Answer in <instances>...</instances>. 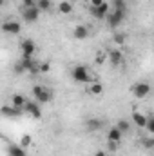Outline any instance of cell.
Segmentation results:
<instances>
[{
  "label": "cell",
  "instance_id": "obj_4",
  "mask_svg": "<svg viewBox=\"0 0 154 156\" xmlns=\"http://www.w3.org/2000/svg\"><path fill=\"white\" fill-rule=\"evenodd\" d=\"M89 13L93 15V18L96 20H107L109 13H111V4L103 2L102 5H89Z\"/></svg>",
  "mask_w": 154,
  "mask_h": 156
},
{
  "label": "cell",
  "instance_id": "obj_28",
  "mask_svg": "<svg viewBox=\"0 0 154 156\" xmlns=\"http://www.w3.org/2000/svg\"><path fill=\"white\" fill-rule=\"evenodd\" d=\"M49 69H51V64H49V62H42V64H38L40 73H49Z\"/></svg>",
  "mask_w": 154,
  "mask_h": 156
},
{
  "label": "cell",
  "instance_id": "obj_8",
  "mask_svg": "<svg viewBox=\"0 0 154 156\" xmlns=\"http://www.w3.org/2000/svg\"><path fill=\"white\" fill-rule=\"evenodd\" d=\"M42 104H38L37 100H27V104H26V107H24V111L29 115V116L33 118H42V107H40Z\"/></svg>",
  "mask_w": 154,
  "mask_h": 156
},
{
  "label": "cell",
  "instance_id": "obj_31",
  "mask_svg": "<svg viewBox=\"0 0 154 156\" xmlns=\"http://www.w3.org/2000/svg\"><path fill=\"white\" fill-rule=\"evenodd\" d=\"M24 7H35L37 5V0H22Z\"/></svg>",
  "mask_w": 154,
  "mask_h": 156
},
{
  "label": "cell",
  "instance_id": "obj_14",
  "mask_svg": "<svg viewBox=\"0 0 154 156\" xmlns=\"http://www.w3.org/2000/svg\"><path fill=\"white\" fill-rule=\"evenodd\" d=\"M89 35H91V29L87 26H83V24H80L73 29V38L75 40H85Z\"/></svg>",
  "mask_w": 154,
  "mask_h": 156
},
{
  "label": "cell",
  "instance_id": "obj_19",
  "mask_svg": "<svg viewBox=\"0 0 154 156\" xmlns=\"http://www.w3.org/2000/svg\"><path fill=\"white\" fill-rule=\"evenodd\" d=\"M87 93H91L93 96H100V94H103V85H102L100 82H93V83L87 87Z\"/></svg>",
  "mask_w": 154,
  "mask_h": 156
},
{
  "label": "cell",
  "instance_id": "obj_25",
  "mask_svg": "<svg viewBox=\"0 0 154 156\" xmlns=\"http://www.w3.org/2000/svg\"><path fill=\"white\" fill-rule=\"evenodd\" d=\"M142 145L145 149H154V138L152 136H143L142 138Z\"/></svg>",
  "mask_w": 154,
  "mask_h": 156
},
{
  "label": "cell",
  "instance_id": "obj_7",
  "mask_svg": "<svg viewBox=\"0 0 154 156\" xmlns=\"http://www.w3.org/2000/svg\"><path fill=\"white\" fill-rule=\"evenodd\" d=\"M38 16H40L38 5H35V7H24V9H22V18H24L27 24H35V22L38 20Z\"/></svg>",
  "mask_w": 154,
  "mask_h": 156
},
{
  "label": "cell",
  "instance_id": "obj_29",
  "mask_svg": "<svg viewBox=\"0 0 154 156\" xmlns=\"http://www.w3.org/2000/svg\"><path fill=\"white\" fill-rule=\"evenodd\" d=\"M105 58H107V55H103V53H98V55H96V58H94V62L102 66V64L105 62Z\"/></svg>",
  "mask_w": 154,
  "mask_h": 156
},
{
  "label": "cell",
  "instance_id": "obj_33",
  "mask_svg": "<svg viewBox=\"0 0 154 156\" xmlns=\"http://www.w3.org/2000/svg\"><path fill=\"white\" fill-rule=\"evenodd\" d=\"M109 149H111V151H116V149H118V144H116V142H109Z\"/></svg>",
  "mask_w": 154,
  "mask_h": 156
},
{
  "label": "cell",
  "instance_id": "obj_3",
  "mask_svg": "<svg viewBox=\"0 0 154 156\" xmlns=\"http://www.w3.org/2000/svg\"><path fill=\"white\" fill-rule=\"evenodd\" d=\"M151 91H152V87H151V83H149V82H136V83L131 87L132 96H134V98H138V100L147 98V96L151 94Z\"/></svg>",
  "mask_w": 154,
  "mask_h": 156
},
{
  "label": "cell",
  "instance_id": "obj_34",
  "mask_svg": "<svg viewBox=\"0 0 154 156\" xmlns=\"http://www.w3.org/2000/svg\"><path fill=\"white\" fill-rule=\"evenodd\" d=\"M94 156H109V154H107V151H96Z\"/></svg>",
  "mask_w": 154,
  "mask_h": 156
},
{
  "label": "cell",
  "instance_id": "obj_30",
  "mask_svg": "<svg viewBox=\"0 0 154 156\" xmlns=\"http://www.w3.org/2000/svg\"><path fill=\"white\" fill-rule=\"evenodd\" d=\"M15 73H16V75H22V73H26V69H24V66H22L20 62H16V64H15Z\"/></svg>",
  "mask_w": 154,
  "mask_h": 156
},
{
  "label": "cell",
  "instance_id": "obj_20",
  "mask_svg": "<svg viewBox=\"0 0 154 156\" xmlns=\"http://www.w3.org/2000/svg\"><path fill=\"white\" fill-rule=\"evenodd\" d=\"M131 125H132V122H129V120H125V118H121V120L116 122V127H118L123 134H127V133L131 131Z\"/></svg>",
  "mask_w": 154,
  "mask_h": 156
},
{
  "label": "cell",
  "instance_id": "obj_17",
  "mask_svg": "<svg viewBox=\"0 0 154 156\" xmlns=\"http://www.w3.org/2000/svg\"><path fill=\"white\" fill-rule=\"evenodd\" d=\"M26 104H27V98H26L24 94L15 93V94L11 96V105H15V107H18V109H24V107H26Z\"/></svg>",
  "mask_w": 154,
  "mask_h": 156
},
{
  "label": "cell",
  "instance_id": "obj_16",
  "mask_svg": "<svg viewBox=\"0 0 154 156\" xmlns=\"http://www.w3.org/2000/svg\"><path fill=\"white\" fill-rule=\"evenodd\" d=\"M73 11H75V5L69 0L58 2V13H62V15H73Z\"/></svg>",
  "mask_w": 154,
  "mask_h": 156
},
{
  "label": "cell",
  "instance_id": "obj_9",
  "mask_svg": "<svg viewBox=\"0 0 154 156\" xmlns=\"http://www.w3.org/2000/svg\"><path fill=\"white\" fill-rule=\"evenodd\" d=\"M20 49H22V56H33L37 51V44L31 38H24L20 42Z\"/></svg>",
  "mask_w": 154,
  "mask_h": 156
},
{
  "label": "cell",
  "instance_id": "obj_13",
  "mask_svg": "<svg viewBox=\"0 0 154 156\" xmlns=\"http://www.w3.org/2000/svg\"><path fill=\"white\" fill-rule=\"evenodd\" d=\"M103 125H105V122L100 120V118H89V120L85 122V129H87L89 133H96V131H100Z\"/></svg>",
  "mask_w": 154,
  "mask_h": 156
},
{
  "label": "cell",
  "instance_id": "obj_12",
  "mask_svg": "<svg viewBox=\"0 0 154 156\" xmlns=\"http://www.w3.org/2000/svg\"><path fill=\"white\" fill-rule=\"evenodd\" d=\"M107 58H109V64L111 66H121V62H123V53L120 51V49H111L109 53H107Z\"/></svg>",
  "mask_w": 154,
  "mask_h": 156
},
{
  "label": "cell",
  "instance_id": "obj_23",
  "mask_svg": "<svg viewBox=\"0 0 154 156\" xmlns=\"http://www.w3.org/2000/svg\"><path fill=\"white\" fill-rule=\"evenodd\" d=\"M111 7L113 9H123V11H127V2L125 0H111Z\"/></svg>",
  "mask_w": 154,
  "mask_h": 156
},
{
  "label": "cell",
  "instance_id": "obj_15",
  "mask_svg": "<svg viewBox=\"0 0 154 156\" xmlns=\"http://www.w3.org/2000/svg\"><path fill=\"white\" fill-rule=\"evenodd\" d=\"M121 138H123V133H121L116 125H113V127L107 131V142H116V144H120Z\"/></svg>",
  "mask_w": 154,
  "mask_h": 156
},
{
  "label": "cell",
  "instance_id": "obj_32",
  "mask_svg": "<svg viewBox=\"0 0 154 156\" xmlns=\"http://www.w3.org/2000/svg\"><path fill=\"white\" fill-rule=\"evenodd\" d=\"M87 2H89L91 5H102V4H103L105 0H87Z\"/></svg>",
  "mask_w": 154,
  "mask_h": 156
},
{
  "label": "cell",
  "instance_id": "obj_5",
  "mask_svg": "<svg viewBox=\"0 0 154 156\" xmlns=\"http://www.w3.org/2000/svg\"><path fill=\"white\" fill-rule=\"evenodd\" d=\"M125 16H127V11H123V9H111V13H109V16H107L109 27L116 29L118 26H121V22L125 20Z\"/></svg>",
  "mask_w": 154,
  "mask_h": 156
},
{
  "label": "cell",
  "instance_id": "obj_35",
  "mask_svg": "<svg viewBox=\"0 0 154 156\" xmlns=\"http://www.w3.org/2000/svg\"><path fill=\"white\" fill-rule=\"evenodd\" d=\"M7 156H9V154H7Z\"/></svg>",
  "mask_w": 154,
  "mask_h": 156
},
{
  "label": "cell",
  "instance_id": "obj_10",
  "mask_svg": "<svg viewBox=\"0 0 154 156\" xmlns=\"http://www.w3.org/2000/svg\"><path fill=\"white\" fill-rule=\"evenodd\" d=\"M131 122H132L136 127L145 129V127H147V122H149V116H145V115L140 113V111H134V113L131 115Z\"/></svg>",
  "mask_w": 154,
  "mask_h": 156
},
{
  "label": "cell",
  "instance_id": "obj_11",
  "mask_svg": "<svg viewBox=\"0 0 154 156\" xmlns=\"http://www.w3.org/2000/svg\"><path fill=\"white\" fill-rule=\"evenodd\" d=\"M20 64L24 66L26 73H37V71H38V64L35 62V58H33V56H22Z\"/></svg>",
  "mask_w": 154,
  "mask_h": 156
},
{
  "label": "cell",
  "instance_id": "obj_18",
  "mask_svg": "<svg viewBox=\"0 0 154 156\" xmlns=\"http://www.w3.org/2000/svg\"><path fill=\"white\" fill-rule=\"evenodd\" d=\"M20 113H22V109H18V107H15V105H4L2 107V116H20Z\"/></svg>",
  "mask_w": 154,
  "mask_h": 156
},
{
  "label": "cell",
  "instance_id": "obj_2",
  "mask_svg": "<svg viewBox=\"0 0 154 156\" xmlns=\"http://www.w3.org/2000/svg\"><path fill=\"white\" fill-rule=\"evenodd\" d=\"M31 93H33L35 100H37L38 104H42V105H45V104H49V102L53 100L51 89H49V87H45V85H33Z\"/></svg>",
  "mask_w": 154,
  "mask_h": 156
},
{
  "label": "cell",
  "instance_id": "obj_22",
  "mask_svg": "<svg viewBox=\"0 0 154 156\" xmlns=\"http://www.w3.org/2000/svg\"><path fill=\"white\" fill-rule=\"evenodd\" d=\"M37 5H38L40 11H49L51 5H53V2L51 0H37Z\"/></svg>",
  "mask_w": 154,
  "mask_h": 156
},
{
  "label": "cell",
  "instance_id": "obj_21",
  "mask_svg": "<svg viewBox=\"0 0 154 156\" xmlns=\"http://www.w3.org/2000/svg\"><path fill=\"white\" fill-rule=\"evenodd\" d=\"M9 156H27L22 145H9Z\"/></svg>",
  "mask_w": 154,
  "mask_h": 156
},
{
  "label": "cell",
  "instance_id": "obj_27",
  "mask_svg": "<svg viewBox=\"0 0 154 156\" xmlns=\"http://www.w3.org/2000/svg\"><path fill=\"white\" fill-rule=\"evenodd\" d=\"M145 131H147L149 134H154V116H149V122H147Z\"/></svg>",
  "mask_w": 154,
  "mask_h": 156
},
{
  "label": "cell",
  "instance_id": "obj_24",
  "mask_svg": "<svg viewBox=\"0 0 154 156\" xmlns=\"http://www.w3.org/2000/svg\"><path fill=\"white\" fill-rule=\"evenodd\" d=\"M31 144H33V136H29V134H22V138H20V145H22L24 149H27Z\"/></svg>",
  "mask_w": 154,
  "mask_h": 156
},
{
  "label": "cell",
  "instance_id": "obj_1",
  "mask_svg": "<svg viewBox=\"0 0 154 156\" xmlns=\"http://www.w3.org/2000/svg\"><path fill=\"white\" fill-rule=\"evenodd\" d=\"M71 76H73V80H75L76 83H93L91 71H89V67H87V66H83V64H78V66L73 67Z\"/></svg>",
  "mask_w": 154,
  "mask_h": 156
},
{
  "label": "cell",
  "instance_id": "obj_26",
  "mask_svg": "<svg viewBox=\"0 0 154 156\" xmlns=\"http://www.w3.org/2000/svg\"><path fill=\"white\" fill-rule=\"evenodd\" d=\"M113 42H114L116 45H123L125 44V35L123 33H114L113 35Z\"/></svg>",
  "mask_w": 154,
  "mask_h": 156
},
{
  "label": "cell",
  "instance_id": "obj_6",
  "mask_svg": "<svg viewBox=\"0 0 154 156\" xmlns=\"http://www.w3.org/2000/svg\"><path fill=\"white\" fill-rule=\"evenodd\" d=\"M20 31H22L20 22H16V20L2 22V33H5V35H20Z\"/></svg>",
  "mask_w": 154,
  "mask_h": 156
}]
</instances>
